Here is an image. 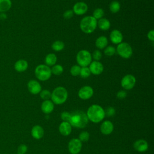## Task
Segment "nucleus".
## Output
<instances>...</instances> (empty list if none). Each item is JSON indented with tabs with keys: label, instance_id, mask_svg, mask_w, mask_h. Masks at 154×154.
<instances>
[{
	"label": "nucleus",
	"instance_id": "obj_21",
	"mask_svg": "<svg viewBox=\"0 0 154 154\" xmlns=\"http://www.w3.org/2000/svg\"><path fill=\"white\" fill-rule=\"evenodd\" d=\"M108 43V38L104 35H101L96 40L95 45L99 49H102L107 46Z\"/></svg>",
	"mask_w": 154,
	"mask_h": 154
},
{
	"label": "nucleus",
	"instance_id": "obj_10",
	"mask_svg": "<svg viewBox=\"0 0 154 154\" xmlns=\"http://www.w3.org/2000/svg\"><path fill=\"white\" fill-rule=\"evenodd\" d=\"M93 89L89 85H85L81 87L78 91V96L82 100H87L93 95Z\"/></svg>",
	"mask_w": 154,
	"mask_h": 154
},
{
	"label": "nucleus",
	"instance_id": "obj_23",
	"mask_svg": "<svg viewBox=\"0 0 154 154\" xmlns=\"http://www.w3.org/2000/svg\"><path fill=\"white\" fill-rule=\"evenodd\" d=\"M57 60V57L55 54L50 53L48 54L45 59V62L46 65L48 66H53L56 64Z\"/></svg>",
	"mask_w": 154,
	"mask_h": 154
},
{
	"label": "nucleus",
	"instance_id": "obj_15",
	"mask_svg": "<svg viewBox=\"0 0 154 154\" xmlns=\"http://www.w3.org/2000/svg\"><path fill=\"white\" fill-rule=\"evenodd\" d=\"M100 129V132L103 134L109 135L112 132L114 129V126L112 122L108 120H106L102 123Z\"/></svg>",
	"mask_w": 154,
	"mask_h": 154
},
{
	"label": "nucleus",
	"instance_id": "obj_24",
	"mask_svg": "<svg viewBox=\"0 0 154 154\" xmlns=\"http://www.w3.org/2000/svg\"><path fill=\"white\" fill-rule=\"evenodd\" d=\"M11 0H0V12L5 13L8 11L11 7Z\"/></svg>",
	"mask_w": 154,
	"mask_h": 154
},
{
	"label": "nucleus",
	"instance_id": "obj_30",
	"mask_svg": "<svg viewBox=\"0 0 154 154\" xmlns=\"http://www.w3.org/2000/svg\"><path fill=\"white\" fill-rule=\"evenodd\" d=\"M116 52V48L112 46H108L104 49V54L109 57L112 56Z\"/></svg>",
	"mask_w": 154,
	"mask_h": 154
},
{
	"label": "nucleus",
	"instance_id": "obj_19",
	"mask_svg": "<svg viewBox=\"0 0 154 154\" xmlns=\"http://www.w3.org/2000/svg\"><path fill=\"white\" fill-rule=\"evenodd\" d=\"M54 109V103L50 100H44L41 105V109L45 114H49Z\"/></svg>",
	"mask_w": 154,
	"mask_h": 154
},
{
	"label": "nucleus",
	"instance_id": "obj_26",
	"mask_svg": "<svg viewBox=\"0 0 154 154\" xmlns=\"http://www.w3.org/2000/svg\"><path fill=\"white\" fill-rule=\"evenodd\" d=\"M120 9V4L117 1H113L109 4V10L112 13H117Z\"/></svg>",
	"mask_w": 154,
	"mask_h": 154
},
{
	"label": "nucleus",
	"instance_id": "obj_31",
	"mask_svg": "<svg viewBox=\"0 0 154 154\" xmlns=\"http://www.w3.org/2000/svg\"><path fill=\"white\" fill-rule=\"evenodd\" d=\"M81 70V67L79 65H73L70 69V74L73 76H77L79 75Z\"/></svg>",
	"mask_w": 154,
	"mask_h": 154
},
{
	"label": "nucleus",
	"instance_id": "obj_32",
	"mask_svg": "<svg viewBox=\"0 0 154 154\" xmlns=\"http://www.w3.org/2000/svg\"><path fill=\"white\" fill-rule=\"evenodd\" d=\"M40 97L45 100H49V99L51 98V93L48 90H43L40 92Z\"/></svg>",
	"mask_w": 154,
	"mask_h": 154
},
{
	"label": "nucleus",
	"instance_id": "obj_36",
	"mask_svg": "<svg viewBox=\"0 0 154 154\" xmlns=\"http://www.w3.org/2000/svg\"><path fill=\"white\" fill-rule=\"evenodd\" d=\"M70 116H71V114L66 111L62 112L61 114V118L63 120H64V122H69L70 119Z\"/></svg>",
	"mask_w": 154,
	"mask_h": 154
},
{
	"label": "nucleus",
	"instance_id": "obj_5",
	"mask_svg": "<svg viewBox=\"0 0 154 154\" xmlns=\"http://www.w3.org/2000/svg\"><path fill=\"white\" fill-rule=\"evenodd\" d=\"M34 73L35 77L42 81L48 80L52 75L51 68L46 64L38 65L35 69Z\"/></svg>",
	"mask_w": 154,
	"mask_h": 154
},
{
	"label": "nucleus",
	"instance_id": "obj_6",
	"mask_svg": "<svg viewBox=\"0 0 154 154\" xmlns=\"http://www.w3.org/2000/svg\"><path fill=\"white\" fill-rule=\"evenodd\" d=\"M76 60L80 67H87L92 61L91 54L87 50H81L77 53Z\"/></svg>",
	"mask_w": 154,
	"mask_h": 154
},
{
	"label": "nucleus",
	"instance_id": "obj_17",
	"mask_svg": "<svg viewBox=\"0 0 154 154\" xmlns=\"http://www.w3.org/2000/svg\"><path fill=\"white\" fill-rule=\"evenodd\" d=\"M59 131L61 135L67 136L72 132V126L69 122L63 121L59 126Z\"/></svg>",
	"mask_w": 154,
	"mask_h": 154
},
{
	"label": "nucleus",
	"instance_id": "obj_25",
	"mask_svg": "<svg viewBox=\"0 0 154 154\" xmlns=\"http://www.w3.org/2000/svg\"><path fill=\"white\" fill-rule=\"evenodd\" d=\"M51 47L54 51L59 52L64 48V43L61 40H56L52 44Z\"/></svg>",
	"mask_w": 154,
	"mask_h": 154
},
{
	"label": "nucleus",
	"instance_id": "obj_3",
	"mask_svg": "<svg viewBox=\"0 0 154 154\" xmlns=\"http://www.w3.org/2000/svg\"><path fill=\"white\" fill-rule=\"evenodd\" d=\"M68 97L67 90L61 86L56 87L51 93V101L56 105L64 103Z\"/></svg>",
	"mask_w": 154,
	"mask_h": 154
},
{
	"label": "nucleus",
	"instance_id": "obj_11",
	"mask_svg": "<svg viewBox=\"0 0 154 154\" xmlns=\"http://www.w3.org/2000/svg\"><path fill=\"white\" fill-rule=\"evenodd\" d=\"M91 73L94 75H99L103 71V66L99 61H93L88 67Z\"/></svg>",
	"mask_w": 154,
	"mask_h": 154
},
{
	"label": "nucleus",
	"instance_id": "obj_9",
	"mask_svg": "<svg viewBox=\"0 0 154 154\" xmlns=\"http://www.w3.org/2000/svg\"><path fill=\"white\" fill-rule=\"evenodd\" d=\"M82 148V142L78 138L72 139L68 144V149L71 154H78Z\"/></svg>",
	"mask_w": 154,
	"mask_h": 154
},
{
	"label": "nucleus",
	"instance_id": "obj_8",
	"mask_svg": "<svg viewBox=\"0 0 154 154\" xmlns=\"http://www.w3.org/2000/svg\"><path fill=\"white\" fill-rule=\"evenodd\" d=\"M136 83L135 77L131 74L124 76L121 80V85L125 90H131L135 86Z\"/></svg>",
	"mask_w": 154,
	"mask_h": 154
},
{
	"label": "nucleus",
	"instance_id": "obj_4",
	"mask_svg": "<svg viewBox=\"0 0 154 154\" xmlns=\"http://www.w3.org/2000/svg\"><path fill=\"white\" fill-rule=\"evenodd\" d=\"M97 20L91 16H87L83 17L79 24L81 31L85 34L93 32L97 26Z\"/></svg>",
	"mask_w": 154,
	"mask_h": 154
},
{
	"label": "nucleus",
	"instance_id": "obj_35",
	"mask_svg": "<svg viewBox=\"0 0 154 154\" xmlns=\"http://www.w3.org/2000/svg\"><path fill=\"white\" fill-rule=\"evenodd\" d=\"M28 147L25 144H20L17 149V154H25L27 151Z\"/></svg>",
	"mask_w": 154,
	"mask_h": 154
},
{
	"label": "nucleus",
	"instance_id": "obj_13",
	"mask_svg": "<svg viewBox=\"0 0 154 154\" xmlns=\"http://www.w3.org/2000/svg\"><path fill=\"white\" fill-rule=\"evenodd\" d=\"M88 10V5L84 2H78L74 4L73 7V13L77 15H82Z\"/></svg>",
	"mask_w": 154,
	"mask_h": 154
},
{
	"label": "nucleus",
	"instance_id": "obj_7",
	"mask_svg": "<svg viewBox=\"0 0 154 154\" xmlns=\"http://www.w3.org/2000/svg\"><path fill=\"white\" fill-rule=\"evenodd\" d=\"M116 50L122 58L125 59L130 58L133 53L132 47L129 43L126 42H122L118 44Z\"/></svg>",
	"mask_w": 154,
	"mask_h": 154
},
{
	"label": "nucleus",
	"instance_id": "obj_14",
	"mask_svg": "<svg viewBox=\"0 0 154 154\" xmlns=\"http://www.w3.org/2000/svg\"><path fill=\"white\" fill-rule=\"evenodd\" d=\"M109 38L113 44H119L122 42L123 37L122 33L118 29H113L109 35Z\"/></svg>",
	"mask_w": 154,
	"mask_h": 154
},
{
	"label": "nucleus",
	"instance_id": "obj_16",
	"mask_svg": "<svg viewBox=\"0 0 154 154\" xmlns=\"http://www.w3.org/2000/svg\"><path fill=\"white\" fill-rule=\"evenodd\" d=\"M147 142L143 139L138 140L134 143V148L139 152H143L147 150L148 149Z\"/></svg>",
	"mask_w": 154,
	"mask_h": 154
},
{
	"label": "nucleus",
	"instance_id": "obj_39",
	"mask_svg": "<svg viewBox=\"0 0 154 154\" xmlns=\"http://www.w3.org/2000/svg\"><path fill=\"white\" fill-rule=\"evenodd\" d=\"M105 112V114H106L108 116H112L115 114V109L113 107H109L106 109Z\"/></svg>",
	"mask_w": 154,
	"mask_h": 154
},
{
	"label": "nucleus",
	"instance_id": "obj_27",
	"mask_svg": "<svg viewBox=\"0 0 154 154\" xmlns=\"http://www.w3.org/2000/svg\"><path fill=\"white\" fill-rule=\"evenodd\" d=\"M52 73L55 75H60L63 72V67L60 64H55L51 69Z\"/></svg>",
	"mask_w": 154,
	"mask_h": 154
},
{
	"label": "nucleus",
	"instance_id": "obj_38",
	"mask_svg": "<svg viewBox=\"0 0 154 154\" xmlns=\"http://www.w3.org/2000/svg\"><path fill=\"white\" fill-rule=\"evenodd\" d=\"M127 96V93L124 90H120L117 92V97L119 99H123L125 98Z\"/></svg>",
	"mask_w": 154,
	"mask_h": 154
},
{
	"label": "nucleus",
	"instance_id": "obj_28",
	"mask_svg": "<svg viewBox=\"0 0 154 154\" xmlns=\"http://www.w3.org/2000/svg\"><path fill=\"white\" fill-rule=\"evenodd\" d=\"M103 16H104L103 10L100 8H97L93 11L92 16L97 20V19H100L102 18Z\"/></svg>",
	"mask_w": 154,
	"mask_h": 154
},
{
	"label": "nucleus",
	"instance_id": "obj_22",
	"mask_svg": "<svg viewBox=\"0 0 154 154\" xmlns=\"http://www.w3.org/2000/svg\"><path fill=\"white\" fill-rule=\"evenodd\" d=\"M97 25H98L99 29L103 31H106L110 28L111 23L108 19L102 17L99 19V20L97 22Z\"/></svg>",
	"mask_w": 154,
	"mask_h": 154
},
{
	"label": "nucleus",
	"instance_id": "obj_1",
	"mask_svg": "<svg viewBox=\"0 0 154 154\" xmlns=\"http://www.w3.org/2000/svg\"><path fill=\"white\" fill-rule=\"evenodd\" d=\"M87 116L88 120L93 123H99L101 122L105 116L104 109L101 106L96 104L91 105L87 111Z\"/></svg>",
	"mask_w": 154,
	"mask_h": 154
},
{
	"label": "nucleus",
	"instance_id": "obj_2",
	"mask_svg": "<svg viewBox=\"0 0 154 154\" xmlns=\"http://www.w3.org/2000/svg\"><path fill=\"white\" fill-rule=\"evenodd\" d=\"M88 122L87 114L82 111H76L71 114L69 123L71 126L78 128H83Z\"/></svg>",
	"mask_w": 154,
	"mask_h": 154
},
{
	"label": "nucleus",
	"instance_id": "obj_12",
	"mask_svg": "<svg viewBox=\"0 0 154 154\" xmlns=\"http://www.w3.org/2000/svg\"><path fill=\"white\" fill-rule=\"evenodd\" d=\"M27 87L28 91L32 94H38L42 90V86L40 84L34 79H31L28 82Z\"/></svg>",
	"mask_w": 154,
	"mask_h": 154
},
{
	"label": "nucleus",
	"instance_id": "obj_18",
	"mask_svg": "<svg viewBox=\"0 0 154 154\" xmlns=\"http://www.w3.org/2000/svg\"><path fill=\"white\" fill-rule=\"evenodd\" d=\"M28 67V62L23 59H20L17 60L14 65V67L16 71L18 72H25Z\"/></svg>",
	"mask_w": 154,
	"mask_h": 154
},
{
	"label": "nucleus",
	"instance_id": "obj_37",
	"mask_svg": "<svg viewBox=\"0 0 154 154\" xmlns=\"http://www.w3.org/2000/svg\"><path fill=\"white\" fill-rule=\"evenodd\" d=\"M73 16V12L72 10H67L63 13V17L66 19H70Z\"/></svg>",
	"mask_w": 154,
	"mask_h": 154
},
{
	"label": "nucleus",
	"instance_id": "obj_40",
	"mask_svg": "<svg viewBox=\"0 0 154 154\" xmlns=\"http://www.w3.org/2000/svg\"><path fill=\"white\" fill-rule=\"evenodd\" d=\"M147 36L149 40H150L151 42H153L154 41V30L153 29L150 30L148 32Z\"/></svg>",
	"mask_w": 154,
	"mask_h": 154
},
{
	"label": "nucleus",
	"instance_id": "obj_34",
	"mask_svg": "<svg viewBox=\"0 0 154 154\" xmlns=\"http://www.w3.org/2000/svg\"><path fill=\"white\" fill-rule=\"evenodd\" d=\"M91 57L94 60V61H99L102 58V53L99 49L94 50L92 54Z\"/></svg>",
	"mask_w": 154,
	"mask_h": 154
},
{
	"label": "nucleus",
	"instance_id": "obj_29",
	"mask_svg": "<svg viewBox=\"0 0 154 154\" xmlns=\"http://www.w3.org/2000/svg\"><path fill=\"white\" fill-rule=\"evenodd\" d=\"M91 75V72L88 67H81V70L79 73V76L82 78H87L89 77Z\"/></svg>",
	"mask_w": 154,
	"mask_h": 154
},
{
	"label": "nucleus",
	"instance_id": "obj_41",
	"mask_svg": "<svg viewBox=\"0 0 154 154\" xmlns=\"http://www.w3.org/2000/svg\"><path fill=\"white\" fill-rule=\"evenodd\" d=\"M7 19V15L5 13H0V19L5 20Z\"/></svg>",
	"mask_w": 154,
	"mask_h": 154
},
{
	"label": "nucleus",
	"instance_id": "obj_20",
	"mask_svg": "<svg viewBox=\"0 0 154 154\" xmlns=\"http://www.w3.org/2000/svg\"><path fill=\"white\" fill-rule=\"evenodd\" d=\"M31 135L34 138L39 140L43 137L44 130L40 125H35L31 129Z\"/></svg>",
	"mask_w": 154,
	"mask_h": 154
},
{
	"label": "nucleus",
	"instance_id": "obj_33",
	"mask_svg": "<svg viewBox=\"0 0 154 154\" xmlns=\"http://www.w3.org/2000/svg\"><path fill=\"white\" fill-rule=\"evenodd\" d=\"M90 134L87 131H83L79 134V140L81 142H85L89 140Z\"/></svg>",
	"mask_w": 154,
	"mask_h": 154
}]
</instances>
